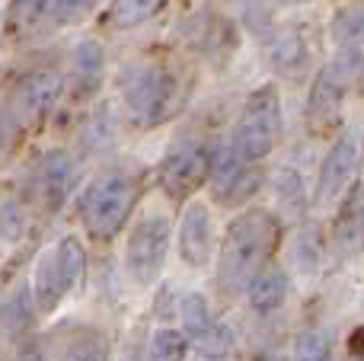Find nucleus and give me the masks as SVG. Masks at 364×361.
Returning a JSON list of instances; mask_svg holds the SVG:
<instances>
[{
  "label": "nucleus",
  "mask_w": 364,
  "mask_h": 361,
  "mask_svg": "<svg viewBox=\"0 0 364 361\" xmlns=\"http://www.w3.org/2000/svg\"><path fill=\"white\" fill-rule=\"evenodd\" d=\"M364 77V51L361 48H339L329 64L316 70L307 96V125L314 131H326L342 119L348 93Z\"/></svg>",
  "instance_id": "7ed1b4c3"
},
{
  "label": "nucleus",
  "mask_w": 364,
  "mask_h": 361,
  "mask_svg": "<svg viewBox=\"0 0 364 361\" xmlns=\"http://www.w3.org/2000/svg\"><path fill=\"white\" fill-rule=\"evenodd\" d=\"M329 36H333L336 48H364V4L336 10Z\"/></svg>",
  "instance_id": "aec40b11"
},
{
  "label": "nucleus",
  "mask_w": 364,
  "mask_h": 361,
  "mask_svg": "<svg viewBox=\"0 0 364 361\" xmlns=\"http://www.w3.org/2000/svg\"><path fill=\"white\" fill-rule=\"evenodd\" d=\"M83 141H87L93 151H100L102 144L112 141V115H109V109H100V112L90 119L87 131H83Z\"/></svg>",
  "instance_id": "cd10ccee"
},
{
  "label": "nucleus",
  "mask_w": 364,
  "mask_h": 361,
  "mask_svg": "<svg viewBox=\"0 0 364 361\" xmlns=\"http://www.w3.org/2000/svg\"><path fill=\"white\" fill-rule=\"evenodd\" d=\"M282 240V224L272 211L250 208L233 217L218 249V285L220 291L237 294L269 266L272 253Z\"/></svg>",
  "instance_id": "f257e3e1"
},
{
  "label": "nucleus",
  "mask_w": 364,
  "mask_h": 361,
  "mask_svg": "<svg viewBox=\"0 0 364 361\" xmlns=\"http://www.w3.org/2000/svg\"><path fill=\"white\" fill-rule=\"evenodd\" d=\"M0 323H4L6 333H23L29 330L32 323V298H29V288L16 285L13 294H6L0 301Z\"/></svg>",
  "instance_id": "412c9836"
},
{
  "label": "nucleus",
  "mask_w": 364,
  "mask_h": 361,
  "mask_svg": "<svg viewBox=\"0 0 364 361\" xmlns=\"http://www.w3.org/2000/svg\"><path fill=\"white\" fill-rule=\"evenodd\" d=\"M275 192H278V198H282L284 208L304 211V185H301V179H297L294 170H278L275 173Z\"/></svg>",
  "instance_id": "bb28decb"
},
{
  "label": "nucleus",
  "mask_w": 364,
  "mask_h": 361,
  "mask_svg": "<svg viewBox=\"0 0 364 361\" xmlns=\"http://www.w3.org/2000/svg\"><path fill=\"white\" fill-rule=\"evenodd\" d=\"M208 185L224 205H237L259 189V170H250L233 144H220L208 151Z\"/></svg>",
  "instance_id": "1a4fd4ad"
},
{
  "label": "nucleus",
  "mask_w": 364,
  "mask_h": 361,
  "mask_svg": "<svg viewBox=\"0 0 364 361\" xmlns=\"http://www.w3.org/2000/svg\"><path fill=\"white\" fill-rule=\"evenodd\" d=\"M77 183V160L68 151H51L42 160V195L48 208H61Z\"/></svg>",
  "instance_id": "2eb2a0df"
},
{
  "label": "nucleus",
  "mask_w": 364,
  "mask_h": 361,
  "mask_svg": "<svg viewBox=\"0 0 364 361\" xmlns=\"http://www.w3.org/2000/svg\"><path fill=\"white\" fill-rule=\"evenodd\" d=\"M64 294L68 291H64L61 279H58V269H55L51 253L42 256V259L36 262V272H32V304H36L42 313H51L58 304H61Z\"/></svg>",
  "instance_id": "a211bd4d"
},
{
  "label": "nucleus",
  "mask_w": 364,
  "mask_h": 361,
  "mask_svg": "<svg viewBox=\"0 0 364 361\" xmlns=\"http://www.w3.org/2000/svg\"><path fill=\"white\" fill-rule=\"evenodd\" d=\"M179 259L192 269H205L211 262L214 249H218V237H214V215L201 198L186 205L179 217Z\"/></svg>",
  "instance_id": "9d476101"
},
{
  "label": "nucleus",
  "mask_w": 364,
  "mask_h": 361,
  "mask_svg": "<svg viewBox=\"0 0 364 361\" xmlns=\"http://www.w3.org/2000/svg\"><path fill=\"white\" fill-rule=\"evenodd\" d=\"M170 240H173V227L164 215H151L141 224H134L125 247V266L138 285L157 281V275L166 266V256H170Z\"/></svg>",
  "instance_id": "423d86ee"
},
{
  "label": "nucleus",
  "mask_w": 364,
  "mask_h": 361,
  "mask_svg": "<svg viewBox=\"0 0 364 361\" xmlns=\"http://www.w3.org/2000/svg\"><path fill=\"white\" fill-rule=\"evenodd\" d=\"M336 247L339 253L355 256L364 249V183H355L346 192V202H342L339 215H336Z\"/></svg>",
  "instance_id": "ddd939ff"
},
{
  "label": "nucleus",
  "mask_w": 364,
  "mask_h": 361,
  "mask_svg": "<svg viewBox=\"0 0 364 361\" xmlns=\"http://www.w3.org/2000/svg\"><path fill=\"white\" fill-rule=\"evenodd\" d=\"M138 202V183L125 170H106L87 185L80 215L96 240H112Z\"/></svg>",
  "instance_id": "39448f33"
},
{
  "label": "nucleus",
  "mask_w": 364,
  "mask_h": 361,
  "mask_svg": "<svg viewBox=\"0 0 364 361\" xmlns=\"http://www.w3.org/2000/svg\"><path fill=\"white\" fill-rule=\"evenodd\" d=\"M182 326H186V339H192L198 345V352H205V355L218 358V355L233 352L230 326L214 317L205 294H188L182 301Z\"/></svg>",
  "instance_id": "9b49d317"
},
{
  "label": "nucleus",
  "mask_w": 364,
  "mask_h": 361,
  "mask_svg": "<svg viewBox=\"0 0 364 361\" xmlns=\"http://www.w3.org/2000/svg\"><path fill=\"white\" fill-rule=\"evenodd\" d=\"M128 119L138 128H157L179 112L182 87L179 77L166 64H141L125 77L122 87Z\"/></svg>",
  "instance_id": "f03ea898"
},
{
  "label": "nucleus",
  "mask_w": 364,
  "mask_h": 361,
  "mask_svg": "<svg viewBox=\"0 0 364 361\" xmlns=\"http://www.w3.org/2000/svg\"><path fill=\"white\" fill-rule=\"evenodd\" d=\"M188 339L179 330H160L151 339V361H186Z\"/></svg>",
  "instance_id": "5701e85b"
},
{
  "label": "nucleus",
  "mask_w": 364,
  "mask_h": 361,
  "mask_svg": "<svg viewBox=\"0 0 364 361\" xmlns=\"http://www.w3.org/2000/svg\"><path fill=\"white\" fill-rule=\"evenodd\" d=\"M64 361H106V345L100 343V339H80V343H74L68 349V355Z\"/></svg>",
  "instance_id": "c756f323"
},
{
  "label": "nucleus",
  "mask_w": 364,
  "mask_h": 361,
  "mask_svg": "<svg viewBox=\"0 0 364 361\" xmlns=\"http://www.w3.org/2000/svg\"><path fill=\"white\" fill-rule=\"evenodd\" d=\"M64 90V80L58 70L51 68H42V70H32L23 83H19V93H16V102H19V112L26 119H45V115L55 109L58 96Z\"/></svg>",
  "instance_id": "f8f14e48"
},
{
  "label": "nucleus",
  "mask_w": 364,
  "mask_h": 361,
  "mask_svg": "<svg viewBox=\"0 0 364 361\" xmlns=\"http://www.w3.org/2000/svg\"><path fill=\"white\" fill-rule=\"evenodd\" d=\"M26 230V208L16 202V198H6L0 205V237L10 243H16Z\"/></svg>",
  "instance_id": "a878e982"
},
{
  "label": "nucleus",
  "mask_w": 364,
  "mask_h": 361,
  "mask_svg": "<svg viewBox=\"0 0 364 361\" xmlns=\"http://www.w3.org/2000/svg\"><path fill=\"white\" fill-rule=\"evenodd\" d=\"M246 298H250V307L256 313H275L288 301V275L278 266H265L246 285Z\"/></svg>",
  "instance_id": "f3484780"
},
{
  "label": "nucleus",
  "mask_w": 364,
  "mask_h": 361,
  "mask_svg": "<svg viewBox=\"0 0 364 361\" xmlns=\"http://www.w3.org/2000/svg\"><path fill=\"white\" fill-rule=\"evenodd\" d=\"M96 0H51V19L55 26H77L93 13Z\"/></svg>",
  "instance_id": "b1692460"
},
{
  "label": "nucleus",
  "mask_w": 364,
  "mask_h": 361,
  "mask_svg": "<svg viewBox=\"0 0 364 361\" xmlns=\"http://www.w3.org/2000/svg\"><path fill=\"white\" fill-rule=\"evenodd\" d=\"M106 77V48L96 38H83L70 58V83L77 96H93Z\"/></svg>",
  "instance_id": "4468645a"
},
{
  "label": "nucleus",
  "mask_w": 364,
  "mask_h": 361,
  "mask_svg": "<svg viewBox=\"0 0 364 361\" xmlns=\"http://www.w3.org/2000/svg\"><path fill=\"white\" fill-rule=\"evenodd\" d=\"M348 352H352L355 358H364V326L352 330V336H348Z\"/></svg>",
  "instance_id": "7c9ffc66"
},
{
  "label": "nucleus",
  "mask_w": 364,
  "mask_h": 361,
  "mask_svg": "<svg viewBox=\"0 0 364 361\" xmlns=\"http://www.w3.org/2000/svg\"><path fill=\"white\" fill-rule=\"evenodd\" d=\"M51 6V0H10V23L29 26Z\"/></svg>",
  "instance_id": "c85d7f7f"
},
{
  "label": "nucleus",
  "mask_w": 364,
  "mask_h": 361,
  "mask_svg": "<svg viewBox=\"0 0 364 361\" xmlns=\"http://www.w3.org/2000/svg\"><path fill=\"white\" fill-rule=\"evenodd\" d=\"M58 269V279H61L64 291H74L77 285L83 281V272H87V253H83V243L77 237H64L61 243L51 253Z\"/></svg>",
  "instance_id": "6ab92c4d"
},
{
  "label": "nucleus",
  "mask_w": 364,
  "mask_h": 361,
  "mask_svg": "<svg viewBox=\"0 0 364 361\" xmlns=\"http://www.w3.org/2000/svg\"><path fill=\"white\" fill-rule=\"evenodd\" d=\"M329 358V339L320 330H307L294 343V361H326Z\"/></svg>",
  "instance_id": "393cba45"
},
{
  "label": "nucleus",
  "mask_w": 364,
  "mask_h": 361,
  "mask_svg": "<svg viewBox=\"0 0 364 361\" xmlns=\"http://www.w3.org/2000/svg\"><path fill=\"white\" fill-rule=\"evenodd\" d=\"M310 61V42L304 32L297 29H282L272 36L269 42V64L272 70L284 77H297Z\"/></svg>",
  "instance_id": "dca6fc26"
},
{
  "label": "nucleus",
  "mask_w": 364,
  "mask_h": 361,
  "mask_svg": "<svg viewBox=\"0 0 364 361\" xmlns=\"http://www.w3.org/2000/svg\"><path fill=\"white\" fill-rule=\"evenodd\" d=\"M164 6V0H112L109 19L115 29H138Z\"/></svg>",
  "instance_id": "4be33fe9"
},
{
  "label": "nucleus",
  "mask_w": 364,
  "mask_h": 361,
  "mask_svg": "<svg viewBox=\"0 0 364 361\" xmlns=\"http://www.w3.org/2000/svg\"><path fill=\"white\" fill-rule=\"evenodd\" d=\"M208 183V147L198 141H179L160 163V185L173 202L195 195Z\"/></svg>",
  "instance_id": "6e6552de"
},
{
  "label": "nucleus",
  "mask_w": 364,
  "mask_h": 361,
  "mask_svg": "<svg viewBox=\"0 0 364 361\" xmlns=\"http://www.w3.org/2000/svg\"><path fill=\"white\" fill-rule=\"evenodd\" d=\"M282 93L272 83L256 87L246 96L243 109L233 125V151L246 160V163H259L275 151L278 138H282Z\"/></svg>",
  "instance_id": "20e7f679"
},
{
  "label": "nucleus",
  "mask_w": 364,
  "mask_h": 361,
  "mask_svg": "<svg viewBox=\"0 0 364 361\" xmlns=\"http://www.w3.org/2000/svg\"><path fill=\"white\" fill-rule=\"evenodd\" d=\"M361 157H364L361 138L355 131H342L320 163V176H316V192H314L316 202L326 205L346 195L355 185V179H358Z\"/></svg>",
  "instance_id": "0eeeda50"
}]
</instances>
